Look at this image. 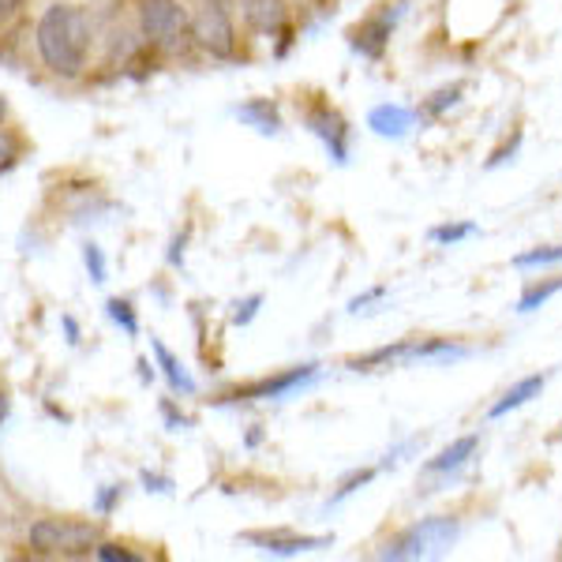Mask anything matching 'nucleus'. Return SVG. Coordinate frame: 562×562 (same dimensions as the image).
I'll list each match as a JSON object with an SVG mask.
<instances>
[{
    "label": "nucleus",
    "instance_id": "26",
    "mask_svg": "<svg viewBox=\"0 0 562 562\" xmlns=\"http://www.w3.org/2000/svg\"><path fill=\"white\" fill-rule=\"evenodd\" d=\"M259 307H262V293H251V296H244V301H237L233 304V326H248L259 315Z\"/></svg>",
    "mask_w": 562,
    "mask_h": 562
},
{
    "label": "nucleus",
    "instance_id": "20",
    "mask_svg": "<svg viewBox=\"0 0 562 562\" xmlns=\"http://www.w3.org/2000/svg\"><path fill=\"white\" fill-rule=\"evenodd\" d=\"M105 312H109V319H113L124 334H128V338H135V334H139V315H135V304L132 301H121V296H113V301L105 304Z\"/></svg>",
    "mask_w": 562,
    "mask_h": 562
},
{
    "label": "nucleus",
    "instance_id": "24",
    "mask_svg": "<svg viewBox=\"0 0 562 562\" xmlns=\"http://www.w3.org/2000/svg\"><path fill=\"white\" fill-rule=\"evenodd\" d=\"M124 498V484H105L102 492L94 495V514H102V518H109V514L116 510V503Z\"/></svg>",
    "mask_w": 562,
    "mask_h": 562
},
{
    "label": "nucleus",
    "instance_id": "30",
    "mask_svg": "<svg viewBox=\"0 0 562 562\" xmlns=\"http://www.w3.org/2000/svg\"><path fill=\"white\" fill-rule=\"evenodd\" d=\"M23 4L26 0H0V31H4V26L23 12Z\"/></svg>",
    "mask_w": 562,
    "mask_h": 562
},
{
    "label": "nucleus",
    "instance_id": "17",
    "mask_svg": "<svg viewBox=\"0 0 562 562\" xmlns=\"http://www.w3.org/2000/svg\"><path fill=\"white\" fill-rule=\"evenodd\" d=\"M555 293H562V274H559V278H540V281H529V285H525V293L518 296V304H514V312H518V315H532V312H540V307L548 304Z\"/></svg>",
    "mask_w": 562,
    "mask_h": 562
},
{
    "label": "nucleus",
    "instance_id": "4",
    "mask_svg": "<svg viewBox=\"0 0 562 562\" xmlns=\"http://www.w3.org/2000/svg\"><path fill=\"white\" fill-rule=\"evenodd\" d=\"M188 38L211 60L237 57V20H233L229 0H199L192 20H188Z\"/></svg>",
    "mask_w": 562,
    "mask_h": 562
},
{
    "label": "nucleus",
    "instance_id": "15",
    "mask_svg": "<svg viewBox=\"0 0 562 562\" xmlns=\"http://www.w3.org/2000/svg\"><path fill=\"white\" fill-rule=\"evenodd\" d=\"M154 357H158V368H161V375H166V383H169L173 394H180V397H192L195 394V379L188 375V368L180 364V357L166 346V341L154 338Z\"/></svg>",
    "mask_w": 562,
    "mask_h": 562
},
{
    "label": "nucleus",
    "instance_id": "3",
    "mask_svg": "<svg viewBox=\"0 0 562 562\" xmlns=\"http://www.w3.org/2000/svg\"><path fill=\"white\" fill-rule=\"evenodd\" d=\"M26 543L42 559H87L102 543V529L79 518H38L26 529Z\"/></svg>",
    "mask_w": 562,
    "mask_h": 562
},
{
    "label": "nucleus",
    "instance_id": "34",
    "mask_svg": "<svg viewBox=\"0 0 562 562\" xmlns=\"http://www.w3.org/2000/svg\"><path fill=\"white\" fill-rule=\"evenodd\" d=\"M8 413H12V397H8L4 390H0V428L8 424Z\"/></svg>",
    "mask_w": 562,
    "mask_h": 562
},
{
    "label": "nucleus",
    "instance_id": "33",
    "mask_svg": "<svg viewBox=\"0 0 562 562\" xmlns=\"http://www.w3.org/2000/svg\"><path fill=\"white\" fill-rule=\"evenodd\" d=\"M60 323H65V334H68V346H79V323H76V319H71V315H65V319H60Z\"/></svg>",
    "mask_w": 562,
    "mask_h": 562
},
{
    "label": "nucleus",
    "instance_id": "36",
    "mask_svg": "<svg viewBox=\"0 0 562 562\" xmlns=\"http://www.w3.org/2000/svg\"><path fill=\"white\" fill-rule=\"evenodd\" d=\"M4 121H8V102L0 98V124H4Z\"/></svg>",
    "mask_w": 562,
    "mask_h": 562
},
{
    "label": "nucleus",
    "instance_id": "10",
    "mask_svg": "<svg viewBox=\"0 0 562 562\" xmlns=\"http://www.w3.org/2000/svg\"><path fill=\"white\" fill-rule=\"evenodd\" d=\"M237 12L259 38H289V0H237Z\"/></svg>",
    "mask_w": 562,
    "mask_h": 562
},
{
    "label": "nucleus",
    "instance_id": "12",
    "mask_svg": "<svg viewBox=\"0 0 562 562\" xmlns=\"http://www.w3.org/2000/svg\"><path fill=\"white\" fill-rule=\"evenodd\" d=\"M368 128L383 139H405L416 128V109L397 105V102H383L368 113Z\"/></svg>",
    "mask_w": 562,
    "mask_h": 562
},
{
    "label": "nucleus",
    "instance_id": "35",
    "mask_svg": "<svg viewBox=\"0 0 562 562\" xmlns=\"http://www.w3.org/2000/svg\"><path fill=\"white\" fill-rule=\"evenodd\" d=\"M139 379H143V383H150V379H154V368H150V360H139Z\"/></svg>",
    "mask_w": 562,
    "mask_h": 562
},
{
    "label": "nucleus",
    "instance_id": "23",
    "mask_svg": "<svg viewBox=\"0 0 562 562\" xmlns=\"http://www.w3.org/2000/svg\"><path fill=\"white\" fill-rule=\"evenodd\" d=\"M83 267H87V274L94 285H102V281L109 278V262H105V251L98 248L94 240H87L83 244Z\"/></svg>",
    "mask_w": 562,
    "mask_h": 562
},
{
    "label": "nucleus",
    "instance_id": "32",
    "mask_svg": "<svg viewBox=\"0 0 562 562\" xmlns=\"http://www.w3.org/2000/svg\"><path fill=\"white\" fill-rule=\"evenodd\" d=\"M161 413H166V420L173 424V431H177V428H188V424H192V420H188V416H177V413H173V405H169V402L161 405Z\"/></svg>",
    "mask_w": 562,
    "mask_h": 562
},
{
    "label": "nucleus",
    "instance_id": "11",
    "mask_svg": "<svg viewBox=\"0 0 562 562\" xmlns=\"http://www.w3.org/2000/svg\"><path fill=\"white\" fill-rule=\"evenodd\" d=\"M476 447H480V435H476V431H473V435H461V439L450 442L447 450H439V454H435V458L424 461V469H420V473L428 476V480H435V476H442V480L458 476L461 469H465L469 461H473Z\"/></svg>",
    "mask_w": 562,
    "mask_h": 562
},
{
    "label": "nucleus",
    "instance_id": "28",
    "mask_svg": "<svg viewBox=\"0 0 562 562\" xmlns=\"http://www.w3.org/2000/svg\"><path fill=\"white\" fill-rule=\"evenodd\" d=\"M143 487H147V492H158V495H169L173 492V480L169 476H161V473H150V469H143Z\"/></svg>",
    "mask_w": 562,
    "mask_h": 562
},
{
    "label": "nucleus",
    "instance_id": "18",
    "mask_svg": "<svg viewBox=\"0 0 562 562\" xmlns=\"http://www.w3.org/2000/svg\"><path fill=\"white\" fill-rule=\"evenodd\" d=\"M480 225L476 222H447V225H431L428 229V240L439 244V248H454V244L476 237Z\"/></svg>",
    "mask_w": 562,
    "mask_h": 562
},
{
    "label": "nucleus",
    "instance_id": "21",
    "mask_svg": "<svg viewBox=\"0 0 562 562\" xmlns=\"http://www.w3.org/2000/svg\"><path fill=\"white\" fill-rule=\"evenodd\" d=\"M375 476H379V465H368V469H357V473H349L346 480H341V487H338V492L330 495V506H341L349 495H357L360 487H368Z\"/></svg>",
    "mask_w": 562,
    "mask_h": 562
},
{
    "label": "nucleus",
    "instance_id": "29",
    "mask_svg": "<svg viewBox=\"0 0 562 562\" xmlns=\"http://www.w3.org/2000/svg\"><path fill=\"white\" fill-rule=\"evenodd\" d=\"M383 296H386V289H383V285L368 289V293H364V296H357V301H349V312H352V315H360V312H364V307H368V304L383 301Z\"/></svg>",
    "mask_w": 562,
    "mask_h": 562
},
{
    "label": "nucleus",
    "instance_id": "22",
    "mask_svg": "<svg viewBox=\"0 0 562 562\" xmlns=\"http://www.w3.org/2000/svg\"><path fill=\"white\" fill-rule=\"evenodd\" d=\"M20 158H23V139L12 128L0 124V173H8V169L20 166Z\"/></svg>",
    "mask_w": 562,
    "mask_h": 562
},
{
    "label": "nucleus",
    "instance_id": "27",
    "mask_svg": "<svg viewBox=\"0 0 562 562\" xmlns=\"http://www.w3.org/2000/svg\"><path fill=\"white\" fill-rule=\"evenodd\" d=\"M94 559H102V562H139V555L124 548V543H105V540L94 548Z\"/></svg>",
    "mask_w": 562,
    "mask_h": 562
},
{
    "label": "nucleus",
    "instance_id": "31",
    "mask_svg": "<svg viewBox=\"0 0 562 562\" xmlns=\"http://www.w3.org/2000/svg\"><path fill=\"white\" fill-rule=\"evenodd\" d=\"M184 244H188V233H180L173 240V251H169V267H180V262H184Z\"/></svg>",
    "mask_w": 562,
    "mask_h": 562
},
{
    "label": "nucleus",
    "instance_id": "8",
    "mask_svg": "<svg viewBox=\"0 0 562 562\" xmlns=\"http://www.w3.org/2000/svg\"><path fill=\"white\" fill-rule=\"evenodd\" d=\"M319 375V364H301V368H289V371H278V375H267L251 386H237L225 405H240V402H278V397H289L293 390H304L312 379Z\"/></svg>",
    "mask_w": 562,
    "mask_h": 562
},
{
    "label": "nucleus",
    "instance_id": "19",
    "mask_svg": "<svg viewBox=\"0 0 562 562\" xmlns=\"http://www.w3.org/2000/svg\"><path fill=\"white\" fill-rule=\"evenodd\" d=\"M562 262V244H543V248H529L514 259L518 270H537V267H559Z\"/></svg>",
    "mask_w": 562,
    "mask_h": 562
},
{
    "label": "nucleus",
    "instance_id": "16",
    "mask_svg": "<svg viewBox=\"0 0 562 562\" xmlns=\"http://www.w3.org/2000/svg\"><path fill=\"white\" fill-rule=\"evenodd\" d=\"M461 94H465V83H450V87H439L435 94H428L420 102V109H416V121L420 124H431L439 121V116H447L450 109H454L461 102Z\"/></svg>",
    "mask_w": 562,
    "mask_h": 562
},
{
    "label": "nucleus",
    "instance_id": "9",
    "mask_svg": "<svg viewBox=\"0 0 562 562\" xmlns=\"http://www.w3.org/2000/svg\"><path fill=\"white\" fill-rule=\"evenodd\" d=\"M244 543L259 548L262 555H278V559H293V555H307V551H323L334 548V537H304V532H244Z\"/></svg>",
    "mask_w": 562,
    "mask_h": 562
},
{
    "label": "nucleus",
    "instance_id": "13",
    "mask_svg": "<svg viewBox=\"0 0 562 562\" xmlns=\"http://www.w3.org/2000/svg\"><path fill=\"white\" fill-rule=\"evenodd\" d=\"M233 116H237L240 124H248V128H256L259 135H278L285 128V124H281V109L278 102H270V98H251V102L233 109Z\"/></svg>",
    "mask_w": 562,
    "mask_h": 562
},
{
    "label": "nucleus",
    "instance_id": "5",
    "mask_svg": "<svg viewBox=\"0 0 562 562\" xmlns=\"http://www.w3.org/2000/svg\"><path fill=\"white\" fill-rule=\"evenodd\" d=\"M135 20H139V38L150 45V49L161 53H177L188 38V12L180 0H139L135 8Z\"/></svg>",
    "mask_w": 562,
    "mask_h": 562
},
{
    "label": "nucleus",
    "instance_id": "14",
    "mask_svg": "<svg viewBox=\"0 0 562 562\" xmlns=\"http://www.w3.org/2000/svg\"><path fill=\"white\" fill-rule=\"evenodd\" d=\"M543 386H548V375H529V379H521L518 386H510L503 397L487 409V420H503L506 413H514V409H521V405H529L532 397H540L543 394Z\"/></svg>",
    "mask_w": 562,
    "mask_h": 562
},
{
    "label": "nucleus",
    "instance_id": "2",
    "mask_svg": "<svg viewBox=\"0 0 562 562\" xmlns=\"http://www.w3.org/2000/svg\"><path fill=\"white\" fill-rule=\"evenodd\" d=\"M461 537V521L454 514H435V518H424L402 529L394 540H386L383 548L375 551V559L383 562H413V559H435L447 555L450 548Z\"/></svg>",
    "mask_w": 562,
    "mask_h": 562
},
{
    "label": "nucleus",
    "instance_id": "1",
    "mask_svg": "<svg viewBox=\"0 0 562 562\" xmlns=\"http://www.w3.org/2000/svg\"><path fill=\"white\" fill-rule=\"evenodd\" d=\"M34 49L42 65L57 79H79L94 49V23L79 4H49L34 26Z\"/></svg>",
    "mask_w": 562,
    "mask_h": 562
},
{
    "label": "nucleus",
    "instance_id": "25",
    "mask_svg": "<svg viewBox=\"0 0 562 562\" xmlns=\"http://www.w3.org/2000/svg\"><path fill=\"white\" fill-rule=\"evenodd\" d=\"M518 150H521V132H514L510 139L503 143V147L492 150V158L484 161V169H498V166H506V161H514V158H518Z\"/></svg>",
    "mask_w": 562,
    "mask_h": 562
},
{
    "label": "nucleus",
    "instance_id": "7",
    "mask_svg": "<svg viewBox=\"0 0 562 562\" xmlns=\"http://www.w3.org/2000/svg\"><path fill=\"white\" fill-rule=\"evenodd\" d=\"M405 8H409V0H394V4L379 8L375 15L360 20L349 31V49L360 53V57H368V60H383V53H386V45H390V34L397 31V23H402Z\"/></svg>",
    "mask_w": 562,
    "mask_h": 562
},
{
    "label": "nucleus",
    "instance_id": "6",
    "mask_svg": "<svg viewBox=\"0 0 562 562\" xmlns=\"http://www.w3.org/2000/svg\"><path fill=\"white\" fill-rule=\"evenodd\" d=\"M304 128L323 143L334 166H346L349 150H352V128H349L346 116H341V109H334L330 102L315 98V102H307V109H304Z\"/></svg>",
    "mask_w": 562,
    "mask_h": 562
}]
</instances>
